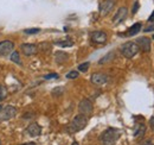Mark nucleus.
Returning <instances> with one entry per match:
<instances>
[{
  "instance_id": "obj_1",
  "label": "nucleus",
  "mask_w": 154,
  "mask_h": 145,
  "mask_svg": "<svg viewBox=\"0 0 154 145\" xmlns=\"http://www.w3.org/2000/svg\"><path fill=\"white\" fill-rule=\"evenodd\" d=\"M121 136V131L115 127H109L102 132L100 140L102 145H114Z\"/></svg>"
},
{
  "instance_id": "obj_2",
  "label": "nucleus",
  "mask_w": 154,
  "mask_h": 145,
  "mask_svg": "<svg viewBox=\"0 0 154 145\" xmlns=\"http://www.w3.org/2000/svg\"><path fill=\"white\" fill-rule=\"evenodd\" d=\"M87 124H88V118H87L85 115L78 114V115H76V117L72 119V121L70 123V125L68 127V131H69L70 133L79 132V131H82L84 127L87 126Z\"/></svg>"
},
{
  "instance_id": "obj_3",
  "label": "nucleus",
  "mask_w": 154,
  "mask_h": 145,
  "mask_svg": "<svg viewBox=\"0 0 154 145\" xmlns=\"http://www.w3.org/2000/svg\"><path fill=\"white\" fill-rule=\"evenodd\" d=\"M139 51L140 49L135 42H127L121 47V54L126 58H133Z\"/></svg>"
},
{
  "instance_id": "obj_4",
  "label": "nucleus",
  "mask_w": 154,
  "mask_h": 145,
  "mask_svg": "<svg viewBox=\"0 0 154 145\" xmlns=\"http://www.w3.org/2000/svg\"><path fill=\"white\" fill-rule=\"evenodd\" d=\"M16 115H17V108L14 106L7 105V106L0 108V121L10 120V119L14 118Z\"/></svg>"
},
{
  "instance_id": "obj_5",
  "label": "nucleus",
  "mask_w": 154,
  "mask_h": 145,
  "mask_svg": "<svg viewBox=\"0 0 154 145\" xmlns=\"http://www.w3.org/2000/svg\"><path fill=\"white\" fill-rule=\"evenodd\" d=\"M93 108H94L93 102L89 99H83L78 104V111H79V114H82V115H85V117L90 115L93 113Z\"/></svg>"
},
{
  "instance_id": "obj_6",
  "label": "nucleus",
  "mask_w": 154,
  "mask_h": 145,
  "mask_svg": "<svg viewBox=\"0 0 154 145\" xmlns=\"http://www.w3.org/2000/svg\"><path fill=\"white\" fill-rule=\"evenodd\" d=\"M116 0H103L100 5V14L101 16H107L115 6Z\"/></svg>"
},
{
  "instance_id": "obj_7",
  "label": "nucleus",
  "mask_w": 154,
  "mask_h": 145,
  "mask_svg": "<svg viewBox=\"0 0 154 145\" xmlns=\"http://www.w3.org/2000/svg\"><path fill=\"white\" fill-rule=\"evenodd\" d=\"M14 50V44L11 40H2L0 42V56H7L12 54Z\"/></svg>"
},
{
  "instance_id": "obj_8",
  "label": "nucleus",
  "mask_w": 154,
  "mask_h": 145,
  "mask_svg": "<svg viewBox=\"0 0 154 145\" xmlns=\"http://www.w3.org/2000/svg\"><path fill=\"white\" fill-rule=\"evenodd\" d=\"M135 43L137 44L139 49L145 51V53H149L151 51V39L148 37H140L135 40Z\"/></svg>"
},
{
  "instance_id": "obj_9",
  "label": "nucleus",
  "mask_w": 154,
  "mask_h": 145,
  "mask_svg": "<svg viewBox=\"0 0 154 145\" xmlns=\"http://www.w3.org/2000/svg\"><path fill=\"white\" fill-rule=\"evenodd\" d=\"M90 81H91V83H94L96 86H101L108 81V76L106 74H102V72H94L90 77Z\"/></svg>"
},
{
  "instance_id": "obj_10",
  "label": "nucleus",
  "mask_w": 154,
  "mask_h": 145,
  "mask_svg": "<svg viewBox=\"0 0 154 145\" xmlns=\"http://www.w3.org/2000/svg\"><path fill=\"white\" fill-rule=\"evenodd\" d=\"M20 50L25 56H32L38 53V47L36 44H21Z\"/></svg>"
},
{
  "instance_id": "obj_11",
  "label": "nucleus",
  "mask_w": 154,
  "mask_h": 145,
  "mask_svg": "<svg viewBox=\"0 0 154 145\" xmlns=\"http://www.w3.org/2000/svg\"><path fill=\"white\" fill-rule=\"evenodd\" d=\"M90 38L96 44H104L107 42V35L103 31H94V32H91Z\"/></svg>"
},
{
  "instance_id": "obj_12",
  "label": "nucleus",
  "mask_w": 154,
  "mask_h": 145,
  "mask_svg": "<svg viewBox=\"0 0 154 145\" xmlns=\"http://www.w3.org/2000/svg\"><path fill=\"white\" fill-rule=\"evenodd\" d=\"M127 13H128V10H127L126 7L119 8V11L116 12L114 18H113V23H114V24H120V23H122V21L126 19V17H127Z\"/></svg>"
},
{
  "instance_id": "obj_13",
  "label": "nucleus",
  "mask_w": 154,
  "mask_h": 145,
  "mask_svg": "<svg viewBox=\"0 0 154 145\" xmlns=\"http://www.w3.org/2000/svg\"><path fill=\"white\" fill-rule=\"evenodd\" d=\"M26 131H27V133L31 137H38V136H40V133H42V127L39 126L37 123H32V124H30L27 126Z\"/></svg>"
},
{
  "instance_id": "obj_14",
  "label": "nucleus",
  "mask_w": 154,
  "mask_h": 145,
  "mask_svg": "<svg viewBox=\"0 0 154 145\" xmlns=\"http://www.w3.org/2000/svg\"><path fill=\"white\" fill-rule=\"evenodd\" d=\"M141 31V23H135L134 25L132 26V27H129L128 30H127V36H135L137 32H140Z\"/></svg>"
},
{
  "instance_id": "obj_15",
  "label": "nucleus",
  "mask_w": 154,
  "mask_h": 145,
  "mask_svg": "<svg viewBox=\"0 0 154 145\" xmlns=\"http://www.w3.org/2000/svg\"><path fill=\"white\" fill-rule=\"evenodd\" d=\"M145 132H146V126L143 124H137L135 127L134 137L135 138H141V137H143Z\"/></svg>"
},
{
  "instance_id": "obj_16",
  "label": "nucleus",
  "mask_w": 154,
  "mask_h": 145,
  "mask_svg": "<svg viewBox=\"0 0 154 145\" xmlns=\"http://www.w3.org/2000/svg\"><path fill=\"white\" fill-rule=\"evenodd\" d=\"M68 58H69V55L63 53V51H58V53H56V55H55V60L57 61L58 63H63V62L68 61Z\"/></svg>"
},
{
  "instance_id": "obj_17",
  "label": "nucleus",
  "mask_w": 154,
  "mask_h": 145,
  "mask_svg": "<svg viewBox=\"0 0 154 145\" xmlns=\"http://www.w3.org/2000/svg\"><path fill=\"white\" fill-rule=\"evenodd\" d=\"M55 44L58 47H62V48H69V47L74 45V42L70 38H68V39H64V40H57V42H55Z\"/></svg>"
},
{
  "instance_id": "obj_18",
  "label": "nucleus",
  "mask_w": 154,
  "mask_h": 145,
  "mask_svg": "<svg viewBox=\"0 0 154 145\" xmlns=\"http://www.w3.org/2000/svg\"><path fill=\"white\" fill-rule=\"evenodd\" d=\"M11 61H12V62H14V63H17V64H19V66L21 64L18 51H12V54H11Z\"/></svg>"
},
{
  "instance_id": "obj_19",
  "label": "nucleus",
  "mask_w": 154,
  "mask_h": 145,
  "mask_svg": "<svg viewBox=\"0 0 154 145\" xmlns=\"http://www.w3.org/2000/svg\"><path fill=\"white\" fill-rule=\"evenodd\" d=\"M113 58H114V53H110V54H108L107 56L102 57V58L98 61V63H100V64H103V63H106V62H108V61H110V60H113Z\"/></svg>"
},
{
  "instance_id": "obj_20",
  "label": "nucleus",
  "mask_w": 154,
  "mask_h": 145,
  "mask_svg": "<svg viewBox=\"0 0 154 145\" xmlns=\"http://www.w3.org/2000/svg\"><path fill=\"white\" fill-rule=\"evenodd\" d=\"M6 96H7V91H6L5 86L0 85V102H1L4 99H6Z\"/></svg>"
},
{
  "instance_id": "obj_21",
  "label": "nucleus",
  "mask_w": 154,
  "mask_h": 145,
  "mask_svg": "<svg viewBox=\"0 0 154 145\" xmlns=\"http://www.w3.org/2000/svg\"><path fill=\"white\" fill-rule=\"evenodd\" d=\"M89 67H90V63H89V62H85V63H82V64L78 66V70L82 72H88Z\"/></svg>"
},
{
  "instance_id": "obj_22",
  "label": "nucleus",
  "mask_w": 154,
  "mask_h": 145,
  "mask_svg": "<svg viewBox=\"0 0 154 145\" xmlns=\"http://www.w3.org/2000/svg\"><path fill=\"white\" fill-rule=\"evenodd\" d=\"M24 32H25L26 35H36V34L40 32V29H38V27H33V29H25V30H24Z\"/></svg>"
},
{
  "instance_id": "obj_23",
  "label": "nucleus",
  "mask_w": 154,
  "mask_h": 145,
  "mask_svg": "<svg viewBox=\"0 0 154 145\" xmlns=\"http://www.w3.org/2000/svg\"><path fill=\"white\" fill-rule=\"evenodd\" d=\"M78 77V72H76V70H72V72H68L66 74V79H77Z\"/></svg>"
},
{
  "instance_id": "obj_24",
  "label": "nucleus",
  "mask_w": 154,
  "mask_h": 145,
  "mask_svg": "<svg viewBox=\"0 0 154 145\" xmlns=\"http://www.w3.org/2000/svg\"><path fill=\"white\" fill-rule=\"evenodd\" d=\"M45 80H51V79H58V74H49L44 76Z\"/></svg>"
},
{
  "instance_id": "obj_25",
  "label": "nucleus",
  "mask_w": 154,
  "mask_h": 145,
  "mask_svg": "<svg viewBox=\"0 0 154 145\" xmlns=\"http://www.w3.org/2000/svg\"><path fill=\"white\" fill-rule=\"evenodd\" d=\"M152 31H154V24L148 25L147 27H145V32H152Z\"/></svg>"
},
{
  "instance_id": "obj_26",
  "label": "nucleus",
  "mask_w": 154,
  "mask_h": 145,
  "mask_svg": "<svg viewBox=\"0 0 154 145\" xmlns=\"http://www.w3.org/2000/svg\"><path fill=\"white\" fill-rule=\"evenodd\" d=\"M149 126H151L152 131L154 132V117L153 118H151V120H149Z\"/></svg>"
},
{
  "instance_id": "obj_27",
  "label": "nucleus",
  "mask_w": 154,
  "mask_h": 145,
  "mask_svg": "<svg viewBox=\"0 0 154 145\" xmlns=\"http://www.w3.org/2000/svg\"><path fill=\"white\" fill-rule=\"evenodd\" d=\"M137 8H139V2H135L134 5V8H133V13H135L136 11H137Z\"/></svg>"
},
{
  "instance_id": "obj_28",
  "label": "nucleus",
  "mask_w": 154,
  "mask_h": 145,
  "mask_svg": "<svg viewBox=\"0 0 154 145\" xmlns=\"http://www.w3.org/2000/svg\"><path fill=\"white\" fill-rule=\"evenodd\" d=\"M148 21H154V11H153V13L151 14V17L148 18Z\"/></svg>"
},
{
  "instance_id": "obj_29",
  "label": "nucleus",
  "mask_w": 154,
  "mask_h": 145,
  "mask_svg": "<svg viewBox=\"0 0 154 145\" xmlns=\"http://www.w3.org/2000/svg\"><path fill=\"white\" fill-rule=\"evenodd\" d=\"M20 145H36L35 143H24V144H20Z\"/></svg>"
},
{
  "instance_id": "obj_30",
  "label": "nucleus",
  "mask_w": 154,
  "mask_h": 145,
  "mask_svg": "<svg viewBox=\"0 0 154 145\" xmlns=\"http://www.w3.org/2000/svg\"><path fill=\"white\" fill-rule=\"evenodd\" d=\"M71 145H79V144H78V143H76V142H75V143H72V144H71Z\"/></svg>"
},
{
  "instance_id": "obj_31",
  "label": "nucleus",
  "mask_w": 154,
  "mask_h": 145,
  "mask_svg": "<svg viewBox=\"0 0 154 145\" xmlns=\"http://www.w3.org/2000/svg\"><path fill=\"white\" fill-rule=\"evenodd\" d=\"M153 39H154V35H153Z\"/></svg>"
},
{
  "instance_id": "obj_32",
  "label": "nucleus",
  "mask_w": 154,
  "mask_h": 145,
  "mask_svg": "<svg viewBox=\"0 0 154 145\" xmlns=\"http://www.w3.org/2000/svg\"><path fill=\"white\" fill-rule=\"evenodd\" d=\"M0 145H1V143H0Z\"/></svg>"
}]
</instances>
